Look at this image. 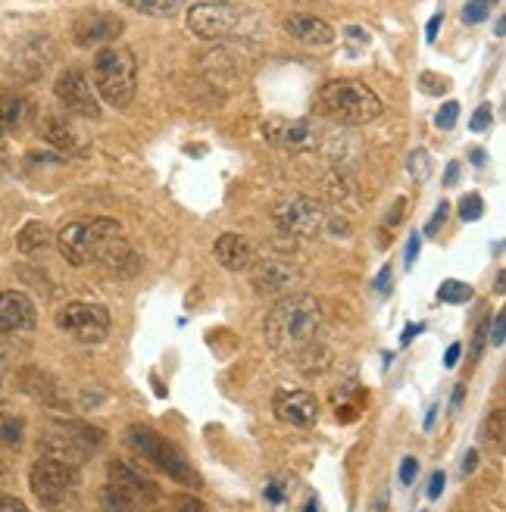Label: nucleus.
<instances>
[{"label": "nucleus", "instance_id": "nucleus-1", "mask_svg": "<svg viewBox=\"0 0 506 512\" xmlns=\"http://www.w3.org/2000/svg\"><path fill=\"white\" fill-rule=\"evenodd\" d=\"M266 344L285 360L307 366L313 353L322 347V306L310 294H288L278 300L266 316Z\"/></svg>", "mask_w": 506, "mask_h": 512}, {"label": "nucleus", "instance_id": "nucleus-2", "mask_svg": "<svg viewBox=\"0 0 506 512\" xmlns=\"http://www.w3.org/2000/svg\"><path fill=\"white\" fill-rule=\"evenodd\" d=\"M57 247L69 266L104 263L107 269H125L132 263V247L122 235V225L113 219H82L60 228Z\"/></svg>", "mask_w": 506, "mask_h": 512}, {"label": "nucleus", "instance_id": "nucleus-3", "mask_svg": "<svg viewBox=\"0 0 506 512\" xmlns=\"http://www.w3.org/2000/svg\"><path fill=\"white\" fill-rule=\"evenodd\" d=\"M185 22L204 41H260L266 35L263 16L244 4H235V0H204V4H194Z\"/></svg>", "mask_w": 506, "mask_h": 512}, {"label": "nucleus", "instance_id": "nucleus-4", "mask_svg": "<svg viewBox=\"0 0 506 512\" xmlns=\"http://www.w3.org/2000/svg\"><path fill=\"white\" fill-rule=\"evenodd\" d=\"M382 100L372 88L353 79H335L325 82L316 91V113L332 119L338 125H366L382 116Z\"/></svg>", "mask_w": 506, "mask_h": 512}, {"label": "nucleus", "instance_id": "nucleus-5", "mask_svg": "<svg viewBox=\"0 0 506 512\" xmlns=\"http://www.w3.org/2000/svg\"><path fill=\"white\" fill-rule=\"evenodd\" d=\"M278 232H285L291 238H322L325 232L328 235H338V238H347L350 235V225L347 219H341L338 213H332L328 207L316 197H307V194H294L288 200H282L272 213Z\"/></svg>", "mask_w": 506, "mask_h": 512}, {"label": "nucleus", "instance_id": "nucleus-6", "mask_svg": "<svg viewBox=\"0 0 506 512\" xmlns=\"http://www.w3.org/2000/svg\"><path fill=\"white\" fill-rule=\"evenodd\" d=\"M94 88L110 107H129L138 91V60L129 47L107 44L94 57Z\"/></svg>", "mask_w": 506, "mask_h": 512}, {"label": "nucleus", "instance_id": "nucleus-7", "mask_svg": "<svg viewBox=\"0 0 506 512\" xmlns=\"http://www.w3.org/2000/svg\"><path fill=\"white\" fill-rule=\"evenodd\" d=\"M129 447L144 459V463H150L154 469L166 472L172 481H179L185 484V488H200V475L197 469L185 459V453L175 447L172 441H166L163 434H157L154 428H147V425H132L129 428Z\"/></svg>", "mask_w": 506, "mask_h": 512}, {"label": "nucleus", "instance_id": "nucleus-8", "mask_svg": "<svg viewBox=\"0 0 506 512\" xmlns=\"http://www.w3.org/2000/svg\"><path fill=\"white\" fill-rule=\"evenodd\" d=\"M29 484H32V494L38 497V503L50 512H66L79 503V466L41 456L32 466Z\"/></svg>", "mask_w": 506, "mask_h": 512}, {"label": "nucleus", "instance_id": "nucleus-9", "mask_svg": "<svg viewBox=\"0 0 506 512\" xmlns=\"http://www.w3.org/2000/svg\"><path fill=\"white\" fill-rule=\"evenodd\" d=\"M104 444V434L91 425L79 422H63V425H50L41 438V453L50 459H60V463L79 466L85 459Z\"/></svg>", "mask_w": 506, "mask_h": 512}, {"label": "nucleus", "instance_id": "nucleus-10", "mask_svg": "<svg viewBox=\"0 0 506 512\" xmlns=\"http://www.w3.org/2000/svg\"><path fill=\"white\" fill-rule=\"evenodd\" d=\"M57 328L79 344H100L110 335V313L100 303H66L57 313Z\"/></svg>", "mask_w": 506, "mask_h": 512}, {"label": "nucleus", "instance_id": "nucleus-11", "mask_svg": "<svg viewBox=\"0 0 506 512\" xmlns=\"http://www.w3.org/2000/svg\"><path fill=\"white\" fill-rule=\"evenodd\" d=\"M247 272H250V281H253V291L266 294V297H278V294L288 297L300 285V281H303L300 266L291 263L285 253L257 256Z\"/></svg>", "mask_w": 506, "mask_h": 512}, {"label": "nucleus", "instance_id": "nucleus-12", "mask_svg": "<svg viewBox=\"0 0 506 512\" xmlns=\"http://www.w3.org/2000/svg\"><path fill=\"white\" fill-rule=\"evenodd\" d=\"M263 138L288 153H307L319 144V128L310 119H266L263 122Z\"/></svg>", "mask_w": 506, "mask_h": 512}, {"label": "nucleus", "instance_id": "nucleus-13", "mask_svg": "<svg viewBox=\"0 0 506 512\" xmlns=\"http://www.w3.org/2000/svg\"><path fill=\"white\" fill-rule=\"evenodd\" d=\"M54 94L60 104L75 113V116H85V119H97L100 116V107H97V94L88 82V75L82 69H66L57 85H54Z\"/></svg>", "mask_w": 506, "mask_h": 512}, {"label": "nucleus", "instance_id": "nucleus-14", "mask_svg": "<svg viewBox=\"0 0 506 512\" xmlns=\"http://www.w3.org/2000/svg\"><path fill=\"white\" fill-rule=\"evenodd\" d=\"M272 413H275V419H282L285 425L313 428L319 422V400H316V394L303 391V388L278 391L272 397Z\"/></svg>", "mask_w": 506, "mask_h": 512}, {"label": "nucleus", "instance_id": "nucleus-15", "mask_svg": "<svg viewBox=\"0 0 506 512\" xmlns=\"http://www.w3.org/2000/svg\"><path fill=\"white\" fill-rule=\"evenodd\" d=\"M157 497L160 494H144V491L110 481L107 488L100 491V509L104 512H157Z\"/></svg>", "mask_w": 506, "mask_h": 512}, {"label": "nucleus", "instance_id": "nucleus-16", "mask_svg": "<svg viewBox=\"0 0 506 512\" xmlns=\"http://www.w3.org/2000/svg\"><path fill=\"white\" fill-rule=\"evenodd\" d=\"M35 328V306L22 291H0V335Z\"/></svg>", "mask_w": 506, "mask_h": 512}, {"label": "nucleus", "instance_id": "nucleus-17", "mask_svg": "<svg viewBox=\"0 0 506 512\" xmlns=\"http://www.w3.org/2000/svg\"><path fill=\"white\" fill-rule=\"evenodd\" d=\"M213 253H216V263L225 266L229 272H247L253 266V260H257V250H253V244L244 235H235V232L219 235L216 244H213Z\"/></svg>", "mask_w": 506, "mask_h": 512}, {"label": "nucleus", "instance_id": "nucleus-18", "mask_svg": "<svg viewBox=\"0 0 506 512\" xmlns=\"http://www.w3.org/2000/svg\"><path fill=\"white\" fill-rule=\"evenodd\" d=\"M122 29V19L113 13H85L79 22H75V44L79 47H94L113 41Z\"/></svg>", "mask_w": 506, "mask_h": 512}, {"label": "nucleus", "instance_id": "nucleus-19", "mask_svg": "<svg viewBox=\"0 0 506 512\" xmlns=\"http://www.w3.org/2000/svg\"><path fill=\"white\" fill-rule=\"evenodd\" d=\"M285 32L300 41V44H307V47H328L335 41V32H332V25H328L325 19H316V16H307V13H294L285 19Z\"/></svg>", "mask_w": 506, "mask_h": 512}, {"label": "nucleus", "instance_id": "nucleus-20", "mask_svg": "<svg viewBox=\"0 0 506 512\" xmlns=\"http://www.w3.org/2000/svg\"><path fill=\"white\" fill-rule=\"evenodd\" d=\"M32 119V100L29 97H19V94H7L0 100V135H10L19 132Z\"/></svg>", "mask_w": 506, "mask_h": 512}, {"label": "nucleus", "instance_id": "nucleus-21", "mask_svg": "<svg viewBox=\"0 0 506 512\" xmlns=\"http://www.w3.org/2000/svg\"><path fill=\"white\" fill-rule=\"evenodd\" d=\"M125 7H132L144 16H154V19H172L179 13L188 0H122Z\"/></svg>", "mask_w": 506, "mask_h": 512}, {"label": "nucleus", "instance_id": "nucleus-22", "mask_svg": "<svg viewBox=\"0 0 506 512\" xmlns=\"http://www.w3.org/2000/svg\"><path fill=\"white\" fill-rule=\"evenodd\" d=\"M16 244H19L22 253H41V250L50 244V228H47L44 222H29V225H25L22 232H19Z\"/></svg>", "mask_w": 506, "mask_h": 512}, {"label": "nucleus", "instance_id": "nucleus-23", "mask_svg": "<svg viewBox=\"0 0 506 512\" xmlns=\"http://www.w3.org/2000/svg\"><path fill=\"white\" fill-rule=\"evenodd\" d=\"M44 138L50 141V144H57L60 150H75L79 147V141H75V135H72V128L63 122V119H44Z\"/></svg>", "mask_w": 506, "mask_h": 512}, {"label": "nucleus", "instance_id": "nucleus-24", "mask_svg": "<svg viewBox=\"0 0 506 512\" xmlns=\"http://www.w3.org/2000/svg\"><path fill=\"white\" fill-rule=\"evenodd\" d=\"M25 438V422L19 416L0 413V450H16Z\"/></svg>", "mask_w": 506, "mask_h": 512}, {"label": "nucleus", "instance_id": "nucleus-25", "mask_svg": "<svg viewBox=\"0 0 506 512\" xmlns=\"http://www.w3.org/2000/svg\"><path fill=\"white\" fill-rule=\"evenodd\" d=\"M438 297L444 303H466L472 297V288L466 285V281H457V278H447L444 285L438 288Z\"/></svg>", "mask_w": 506, "mask_h": 512}, {"label": "nucleus", "instance_id": "nucleus-26", "mask_svg": "<svg viewBox=\"0 0 506 512\" xmlns=\"http://www.w3.org/2000/svg\"><path fill=\"white\" fill-rule=\"evenodd\" d=\"M407 169L413 175V182H425L428 175H432V157H428V150H413L410 160H407Z\"/></svg>", "mask_w": 506, "mask_h": 512}, {"label": "nucleus", "instance_id": "nucleus-27", "mask_svg": "<svg viewBox=\"0 0 506 512\" xmlns=\"http://www.w3.org/2000/svg\"><path fill=\"white\" fill-rule=\"evenodd\" d=\"M482 213H485V200H482V194H466L463 200H460V216L466 219V222H478L482 219Z\"/></svg>", "mask_w": 506, "mask_h": 512}, {"label": "nucleus", "instance_id": "nucleus-28", "mask_svg": "<svg viewBox=\"0 0 506 512\" xmlns=\"http://www.w3.org/2000/svg\"><path fill=\"white\" fill-rule=\"evenodd\" d=\"M419 88H422L425 94H444V91H450V82L444 79V75H435V72H422Z\"/></svg>", "mask_w": 506, "mask_h": 512}, {"label": "nucleus", "instance_id": "nucleus-29", "mask_svg": "<svg viewBox=\"0 0 506 512\" xmlns=\"http://www.w3.org/2000/svg\"><path fill=\"white\" fill-rule=\"evenodd\" d=\"M491 122H494V110H491V104H482V107L472 113L469 128H472V132H488Z\"/></svg>", "mask_w": 506, "mask_h": 512}, {"label": "nucleus", "instance_id": "nucleus-30", "mask_svg": "<svg viewBox=\"0 0 506 512\" xmlns=\"http://www.w3.org/2000/svg\"><path fill=\"white\" fill-rule=\"evenodd\" d=\"M457 119H460V104H457V100H447V104L438 110V128H444V132H447V128H453V125H457Z\"/></svg>", "mask_w": 506, "mask_h": 512}, {"label": "nucleus", "instance_id": "nucleus-31", "mask_svg": "<svg viewBox=\"0 0 506 512\" xmlns=\"http://www.w3.org/2000/svg\"><path fill=\"white\" fill-rule=\"evenodd\" d=\"M488 13H491V7L488 4H482V0H469V4L463 7V19L466 22H485L488 19Z\"/></svg>", "mask_w": 506, "mask_h": 512}, {"label": "nucleus", "instance_id": "nucleus-32", "mask_svg": "<svg viewBox=\"0 0 506 512\" xmlns=\"http://www.w3.org/2000/svg\"><path fill=\"white\" fill-rule=\"evenodd\" d=\"M447 216H450V203L441 200V203H438V210H435V216L428 219V225H425V235H428V238H435V235H438V228L447 222Z\"/></svg>", "mask_w": 506, "mask_h": 512}, {"label": "nucleus", "instance_id": "nucleus-33", "mask_svg": "<svg viewBox=\"0 0 506 512\" xmlns=\"http://www.w3.org/2000/svg\"><path fill=\"white\" fill-rule=\"evenodd\" d=\"M488 441H494L497 447L503 444V409H494V416L488 419Z\"/></svg>", "mask_w": 506, "mask_h": 512}, {"label": "nucleus", "instance_id": "nucleus-34", "mask_svg": "<svg viewBox=\"0 0 506 512\" xmlns=\"http://www.w3.org/2000/svg\"><path fill=\"white\" fill-rule=\"evenodd\" d=\"M175 512H210L207 509V503L204 500H197V497H179V500H175Z\"/></svg>", "mask_w": 506, "mask_h": 512}, {"label": "nucleus", "instance_id": "nucleus-35", "mask_svg": "<svg viewBox=\"0 0 506 512\" xmlns=\"http://www.w3.org/2000/svg\"><path fill=\"white\" fill-rule=\"evenodd\" d=\"M391 281H394V269L391 266H382V272H378V278H375V291L378 294L391 291Z\"/></svg>", "mask_w": 506, "mask_h": 512}, {"label": "nucleus", "instance_id": "nucleus-36", "mask_svg": "<svg viewBox=\"0 0 506 512\" xmlns=\"http://www.w3.org/2000/svg\"><path fill=\"white\" fill-rule=\"evenodd\" d=\"M416 472H419L416 459H413V456H407V459H403V463H400V481H403V484H413Z\"/></svg>", "mask_w": 506, "mask_h": 512}, {"label": "nucleus", "instance_id": "nucleus-37", "mask_svg": "<svg viewBox=\"0 0 506 512\" xmlns=\"http://www.w3.org/2000/svg\"><path fill=\"white\" fill-rule=\"evenodd\" d=\"M403 213H407V197H397V200H394V210L385 216V225H391V228H394V225L403 219Z\"/></svg>", "mask_w": 506, "mask_h": 512}, {"label": "nucleus", "instance_id": "nucleus-38", "mask_svg": "<svg viewBox=\"0 0 506 512\" xmlns=\"http://www.w3.org/2000/svg\"><path fill=\"white\" fill-rule=\"evenodd\" d=\"M444 484H447V475L444 472H435L432 475V484H428V500H438L444 494Z\"/></svg>", "mask_w": 506, "mask_h": 512}, {"label": "nucleus", "instance_id": "nucleus-39", "mask_svg": "<svg viewBox=\"0 0 506 512\" xmlns=\"http://www.w3.org/2000/svg\"><path fill=\"white\" fill-rule=\"evenodd\" d=\"M0 512H29V506H25L22 500H16V497L0 494Z\"/></svg>", "mask_w": 506, "mask_h": 512}, {"label": "nucleus", "instance_id": "nucleus-40", "mask_svg": "<svg viewBox=\"0 0 506 512\" xmlns=\"http://www.w3.org/2000/svg\"><path fill=\"white\" fill-rule=\"evenodd\" d=\"M441 22H444V13H435L432 19H428V25H425V41H428V44H432V41L438 38Z\"/></svg>", "mask_w": 506, "mask_h": 512}, {"label": "nucleus", "instance_id": "nucleus-41", "mask_svg": "<svg viewBox=\"0 0 506 512\" xmlns=\"http://www.w3.org/2000/svg\"><path fill=\"white\" fill-rule=\"evenodd\" d=\"M419 247H422V238H419V235H413V238H410V244H407V269H413V263L419 260Z\"/></svg>", "mask_w": 506, "mask_h": 512}, {"label": "nucleus", "instance_id": "nucleus-42", "mask_svg": "<svg viewBox=\"0 0 506 512\" xmlns=\"http://www.w3.org/2000/svg\"><path fill=\"white\" fill-rule=\"evenodd\" d=\"M503 325H506V316L497 313V319H494V335H491V344L494 347H503Z\"/></svg>", "mask_w": 506, "mask_h": 512}, {"label": "nucleus", "instance_id": "nucleus-43", "mask_svg": "<svg viewBox=\"0 0 506 512\" xmlns=\"http://www.w3.org/2000/svg\"><path fill=\"white\" fill-rule=\"evenodd\" d=\"M460 353H463L460 344H450V347H447V356H444V366H447V369L457 366V363H460Z\"/></svg>", "mask_w": 506, "mask_h": 512}, {"label": "nucleus", "instance_id": "nucleus-44", "mask_svg": "<svg viewBox=\"0 0 506 512\" xmlns=\"http://www.w3.org/2000/svg\"><path fill=\"white\" fill-rule=\"evenodd\" d=\"M475 466H478V453H475V450H469V453H466V459H463V475H472V472H475Z\"/></svg>", "mask_w": 506, "mask_h": 512}, {"label": "nucleus", "instance_id": "nucleus-45", "mask_svg": "<svg viewBox=\"0 0 506 512\" xmlns=\"http://www.w3.org/2000/svg\"><path fill=\"white\" fill-rule=\"evenodd\" d=\"M457 175H460V163H450L444 172V185H457Z\"/></svg>", "mask_w": 506, "mask_h": 512}, {"label": "nucleus", "instance_id": "nucleus-46", "mask_svg": "<svg viewBox=\"0 0 506 512\" xmlns=\"http://www.w3.org/2000/svg\"><path fill=\"white\" fill-rule=\"evenodd\" d=\"M266 497H269L272 503H282V488H278L275 481H272V484H266Z\"/></svg>", "mask_w": 506, "mask_h": 512}, {"label": "nucleus", "instance_id": "nucleus-47", "mask_svg": "<svg viewBox=\"0 0 506 512\" xmlns=\"http://www.w3.org/2000/svg\"><path fill=\"white\" fill-rule=\"evenodd\" d=\"M419 331H422V325H407V331H403V344H410L413 341V335H419Z\"/></svg>", "mask_w": 506, "mask_h": 512}, {"label": "nucleus", "instance_id": "nucleus-48", "mask_svg": "<svg viewBox=\"0 0 506 512\" xmlns=\"http://www.w3.org/2000/svg\"><path fill=\"white\" fill-rule=\"evenodd\" d=\"M469 160H472L475 166H485V150H478V147L469 150Z\"/></svg>", "mask_w": 506, "mask_h": 512}, {"label": "nucleus", "instance_id": "nucleus-49", "mask_svg": "<svg viewBox=\"0 0 506 512\" xmlns=\"http://www.w3.org/2000/svg\"><path fill=\"white\" fill-rule=\"evenodd\" d=\"M463 394H466V388H463V384H460V388L453 391V406H460V403H463Z\"/></svg>", "mask_w": 506, "mask_h": 512}, {"label": "nucleus", "instance_id": "nucleus-50", "mask_svg": "<svg viewBox=\"0 0 506 512\" xmlns=\"http://www.w3.org/2000/svg\"><path fill=\"white\" fill-rule=\"evenodd\" d=\"M4 372H7V356L0 350V384H4Z\"/></svg>", "mask_w": 506, "mask_h": 512}, {"label": "nucleus", "instance_id": "nucleus-51", "mask_svg": "<svg viewBox=\"0 0 506 512\" xmlns=\"http://www.w3.org/2000/svg\"><path fill=\"white\" fill-rule=\"evenodd\" d=\"M303 512H319V506L316 503H307V509H303Z\"/></svg>", "mask_w": 506, "mask_h": 512}]
</instances>
